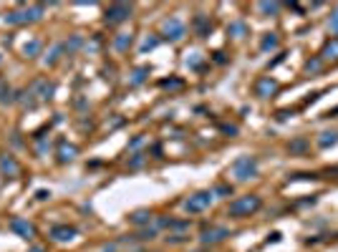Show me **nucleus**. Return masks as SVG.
<instances>
[{
  "label": "nucleus",
  "instance_id": "f257e3e1",
  "mask_svg": "<svg viewBox=\"0 0 338 252\" xmlns=\"http://www.w3.org/2000/svg\"><path fill=\"white\" fill-rule=\"evenodd\" d=\"M260 207H263V199H260L258 194H245V197H237L235 202H230L227 214L235 217V219H245V217L255 214Z\"/></svg>",
  "mask_w": 338,
  "mask_h": 252
},
{
  "label": "nucleus",
  "instance_id": "f03ea898",
  "mask_svg": "<svg viewBox=\"0 0 338 252\" xmlns=\"http://www.w3.org/2000/svg\"><path fill=\"white\" fill-rule=\"evenodd\" d=\"M258 169H260L258 159L250 156V154H242V156H237V159L232 161L230 174H232L237 182H247V179H255V177H258Z\"/></svg>",
  "mask_w": 338,
  "mask_h": 252
},
{
  "label": "nucleus",
  "instance_id": "7ed1b4c3",
  "mask_svg": "<svg viewBox=\"0 0 338 252\" xmlns=\"http://www.w3.org/2000/svg\"><path fill=\"white\" fill-rule=\"evenodd\" d=\"M43 11H46V6H43V3H38V6H28V8H18V11H11V13L6 16V23H8V26H26V23H36V21H41Z\"/></svg>",
  "mask_w": 338,
  "mask_h": 252
},
{
  "label": "nucleus",
  "instance_id": "20e7f679",
  "mask_svg": "<svg viewBox=\"0 0 338 252\" xmlns=\"http://www.w3.org/2000/svg\"><path fill=\"white\" fill-rule=\"evenodd\" d=\"M215 202V194L210 192V189H202V192H195V194H190L187 199H185V212L187 214H200V212H205V209H210V204Z\"/></svg>",
  "mask_w": 338,
  "mask_h": 252
},
{
  "label": "nucleus",
  "instance_id": "39448f33",
  "mask_svg": "<svg viewBox=\"0 0 338 252\" xmlns=\"http://www.w3.org/2000/svg\"><path fill=\"white\" fill-rule=\"evenodd\" d=\"M161 36H164V41H172V43L182 41V38L187 36V26H185V21L177 18V16L166 18L164 26H161Z\"/></svg>",
  "mask_w": 338,
  "mask_h": 252
},
{
  "label": "nucleus",
  "instance_id": "423d86ee",
  "mask_svg": "<svg viewBox=\"0 0 338 252\" xmlns=\"http://www.w3.org/2000/svg\"><path fill=\"white\" fill-rule=\"evenodd\" d=\"M131 13H134V8H131L129 3H114V6H109V8H106L104 21H106L109 26H119V23L129 21V18H131Z\"/></svg>",
  "mask_w": 338,
  "mask_h": 252
},
{
  "label": "nucleus",
  "instance_id": "0eeeda50",
  "mask_svg": "<svg viewBox=\"0 0 338 252\" xmlns=\"http://www.w3.org/2000/svg\"><path fill=\"white\" fill-rule=\"evenodd\" d=\"M230 234H232V232H230L227 227L212 224V227H205V229H202V234H200V242H202V247H207V244H217V242H225Z\"/></svg>",
  "mask_w": 338,
  "mask_h": 252
},
{
  "label": "nucleus",
  "instance_id": "6e6552de",
  "mask_svg": "<svg viewBox=\"0 0 338 252\" xmlns=\"http://www.w3.org/2000/svg\"><path fill=\"white\" fill-rule=\"evenodd\" d=\"M53 91H56V83L48 81V78H36V81L31 83V89H28V94L36 96L38 101H48V99L53 96Z\"/></svg>",
  "mask_w": 338,
  "mask_h": 252
},
{
  "label": "nucleus",
  "instance_id": "1a4fd4ad",
  "mask_svg": "<svg viewBox=\"0 0 338 252\" xmlns=\"http://www.w3.org/2000/svg\"><path fill=\"white\" fill-rule=\"evenodd\" d=\"M11 232H13V234H18L21 239H33V237L38 234L36 224H33V222H28V219H23V217L11 219Z\"/></svg>",
  "mask_w": 338,
  "mask_h": 252
},
{
  "label": "nucleus",
  "instance_id": "9d476101",
  "mask_svg": "<svg viewBox=\"0 0 338 252\" xmlns=\"http://www.w3.org/2000/svg\"><path fill=\"white\" fill-rule=\"evenodd\" d=\"M48 234H51L53 242H71V239H76L78 229L73 224H56V227H51Z\"/></svg>",
  "mask_w": 338,
  "mask_h": 252
},
{
  "label": "nucleus",
  "instance_id": "9b49d317",
  "mask_svg": "<svg viewBox=\"0 0 338 252\" xmlns=\"http://www.w3.org/2000/svg\"><path fill=\"white\" fill-rule=\"evenodd\" d=\"M275 91H278V81H275V78H270V76L258 78V83H255V96H258V99H268V96H273Z\"/></svg>",
  "mask_w": 338,
  "mask_h": 252
},
{
  "label": "nucleus",
  "instance_id": "f8f14e48",
  "mask_svg": "<svg viewBox=\"0 0 338 252\" xmlns=\"http://www.w3.org/2000/svg\"><path fill=\"white\" fill-rule=\"evenodd\" d=\"M159 227H164V229H175V232L185 234V232L192 227V222H190V219H169V217H161V219H156V229H159Z\"/></svg>",
  "mask_w": 338,
  "mask_h": 252
},
{
  "label": "nucleus",
  "instance_id": "ddd939ff",
  "mask_svg": "<svg viewBox=\"0 0 338 252\" xmlns=\"http://www.w3.org/2000/svg\"><path fill=\"white\" fill-rule=\"evenodd\" d=\"M0 174H3V177H18L21 174V166H18V161L11 156V154H3V156H0Z\"/></svg>",
  "mask_w": 338,
  "mask_h": 252
},
{
  "label": "nucleus",
  "instance_id": "4468645a",
  "mask_svg": "<svg viewBox=\"0 0 338 252\" xmlns=\"http://www.w3.org/2000/svg\"><path fill=\"white\" fill-rule=\"evenodd\" d=\"M56 154H58V161H61V164H68V161H73V159L78 156V146H76V144H68V141H61Z\"/></svg>",
  "mask_w": 338,
  "mask_h": 252
},
{
  "label": "nucleus",
  "instance_id": "2eb2a0df",
  "mask_svg": "<svg viewBox=\"0 0 338 252\" xmlns=\"http://www.w3.org/2000/svg\"><path fill=\"white\" fill-rule=\"evenodd\" d=\"M318 58H320L323 63H328V61H338V38H328V41L323 43Z\"/></svg>",
  "mask_w": 338,
  "mask_h": 252
},
{
  "label": "nucleus",
  "instance_id": "dca6fc26",
  "mask_svg": "<svg viewBox=\"0 0 338 252\" xmlns=\"http://www.w3.org/2000/svg\"><path fill=\"white\" fill-rule=\"evenodd\" d=\"M192 28H195V33H197L200 38H207V36H210V31H212V21H210L207 16L197 13V16H195V21H192Z\"/></svg>",
  "mask_w": 338,
  "mask_h": 252
},
{
  "label": "nucleus",
  "instance_id": "f3484780",
  "mask_svg": "<svg viewBox=\"0 0 338 252\" xmlns=\"http://www.w3.org/2000/svg\"><path fill=\"white\" fill-rule=\"evenodd\" d=\"M151 219H154V214H151L149 209H136V212L129 214V222H131L134 227H149Z\"/></svg>",
  "mask_w": 338,
  "mask_h": 252
},
{
  "label": "nucleus",
  "instance_id": "a211bd4d",
  "mask_svg": "<svg viewBox=\"0 0 338 252\" xmlns=\"http://www.w3.org/2000/svg\"><path fill=\"white\" fill-rule=\"evenodd\" d=\"M41 51H43L41 38H31V41L23 46V56H26V58H36V56H41Z\"/></svg>",
  "mask_w": 338,
  "mask_h": 252
},
{
  "label": "nucleus",
  "instance_id": "6ab92c4d",
  "mask_svg": "<svg viewBox=\"0 0 338 252\" xmlns=\"http://www.w3.org/2000/svg\"><path fill=\"white\" fill-rule=\"evenodd\" d=\"M63 51H66V48H63V43H53V46H51V51H48V56L43 58V63H46V66H56V63L61 61Z\"/></svg>",
  "mask_w": 338,
  "mask_h": 252
},
{
  "label": "nucleus",
  "instance_id": "aec40b11",
  "mask_svg": "<svg viewBox=\"0 0 338 252\" xmlns=\"http://www.w3.org/2000/svg\"><path fill=\"white\" fill-rule=\"evenodd\" d=\"M134 43V36L131 33H119L116 38H114V48L119 51V53H124V51H129V46Z\"/></svg>",
  "mask_w": 338,
  "mask_h": 252
},
{
  "label": "nucleus",
  "instance_id": "412c9836",
  "mask_svg": "<svg viewBox=\"0 0 338 252\" xmlns=\"http://www.w3.org/2000/svg\"><path fill=\"white\" fill-rule=\"evenodd\" d=\"M13 94H16V91L11 89V83H8L6 78H0V104H13V101H16Z\"/></svg>",
  "mask_w": 338,
  "mask_h": 252
},
{
  "label": "nucleus",
  "instance_id": "4be33fe9",
  "mask_svg": "<svg viewBox=\"0 0 338 252\" xmlns=\"http://www.w3.org/2000/svg\"><path fill=\"white\" fill-rule=\"evenodd\" d=\"M338 144V131H323L318 136V146L320 149H328V146H335Z\"/></svg>",
  "mask_w": 338,
  "mask_h": 252
},
{
  "label": "nucleus",
  "instance_id": "5701e85b",
  "mask_svg": "<svg viewBox=\"0 0 338 252\" xmlns=\"http://www.w3.org/2000/svg\"><path fill=\"white\" fill-rule=\"evenodd\" d=\"M227 33H230L232 38H245V36H247V26H245V21H235V23H230Z\"/></svg>",
  "mask_w": 338,
  "mask_h": 252
},
{
  "label": "nucleus",
  "instance_id": "b1692460",
  "mask_svg": "<svg viewBox=\"0 0 338 252\" xmlns=\"http://www.w3.org/2000/svg\"><path fill=\"white\" fill-rule=\"evenodd\" d=\"M275 48H278V36L275 33H265L263 41H260V51L268 53V51H275Z\"/></svg>",
  "mask_w": 338,
  "mask_h": 252
},
{
  "label": "nucleus",
  "instance_id": "393cba45",
  "mask_svg": "<svg viewBox=\"0 0 338 252\" xmlns=\"http://www.w3.org/2000/svg\"><path fill=\"white\" fill-rule=\"evenodd\" d=\"M146 76H149V66L134 68V73H131V86H141V83L146 81Z\"/></svg>",
  "mask_w": 338,
  "mask_h": 252
},
{
  "label": "nucleus",
  "instance_id": "a878e982",
  "mask_svg": "<svg viewBox=\"0 0 338 252\" xmlns=\"http://www.w3.org/2000/svg\"><path fill=\"white\" fill-rule=\"evenodd\" d=\"M308 146H310V144H308V139H303V136H300V139L290 141V146H288V149H290V154H305V151H308Z\"/></svg>",
  "mask_w": 338,
  "mask_h": 252
},
{
  "label": "nucleus",
  "instance_id": "bb28decb",
  "mask_svg": "<svg viewBox=\"0 0 338 252\" xmlns=\"http://www.w3.org/2000/svg\"><path fill=\"white\" fill-rule=\"evenodd\" d=\"M280 3H258V11L260 13H265V16H278L280 13Z\"/></svg>",
  "mask_w": 338,
  "mask_h": 252
},
{
  "label": "nucleus",
  "instance_id": "cd10ccee",
  "mask_svg": "<svg viewBox=\"0 0 338 252\" xmlns=\"http://www.w3.org/2000/svg\"><path fill=\"white\" fill-rule=\"evenodd\" d=\"M81 43H83V38H81V36H71V41H68V43H63V48H66L68 53H73V51H78V48H81Z\"/></svg>",
  "mask_w": 338,
  "mask_h": 252
},
{
  "label": "nucleus",
  "instance_id": "c85d7f7f",
  "mask_svg": "<svg viewBox=\"0 0 338 252\" xmlns=\"http://www.w3.org/2000/svg\"><path fill=\"white\" fill-rule=\"evenodd\" d=\"M320 68H323V61H320L318 56L310 58V61H305V71H308V73H318Z\"/></svg>",
  "mask_w": 338,
  "mask_h": 252
},
{
  "label": "nucleus",
  "instance_id": "c756f323",
  "mask_svg": "<svg viewBox=\"0 0 338 252\" xmlns=\"http://www.w3.org/2000/svg\"><path fill=\"white\" fill-rule=\"evenodd\" d=\"M212 194H215V197H232V187H230V184H217V187L212 189Z\"/></svg>",
  "mask_w": 338,
  "mask_h": 252
},
{
  "label": "nucleus",
  "instance_id": "7c9ffc66",
  "mask_svg": "<svg viewBox=\"0 0 338 252\" xmlns=\"http://www.w3.org/2000/svg\"><path fill=\"white\" fill-rule=\"evenodd\" d=\"M328 31L333 33V38H338V8H335L333 16L328 18Z\"/></svg>",
  "mask_w": 338,
  "mask_h": 252
},
{
  "label": "nucleus",
  "instance_id": "2f4dec72",
  "mask_svg": "<svg viewBox=\"0 0 338 252\" xmlns=\"http://www.w3.org/2000/svg\"><path fill=\"white\" fill-rule=\"evenodd\" d=\"M154 237H156V227H144L136 234V239H154Z\"/></svg>",
  "mask_w": 338,
  "mask_h": 252
},
{
  "label": "nucleus",
  "instance_id": "473e14b6",
  "mask_svg": "<svg viewBox=\"0 0 338 252\" xmlns=\"http://www.w3.org/2000/svg\"><path fill=\"white\" fill-rule=\"evenodd\" d=\"M156 46H159V38H154V36H151V38H146V41L141 43V53H146V51H154Z\"/></svg>",
  "mask_w": 338,
  "mask_h": 252
},
{
  "label": "nucleus",
  "instance_id": "72a5a7b5",
  "mask_svg": "<svg viewBox=\"0 0 338 252\" xmlns=\"http://www.w3.org/2000/svg\"><path fill=\"white\" fill-rule=\"evenodd\" d=\"M159 86L161 89H182V81L180 78H169V81H161Z\"/></svg>",
  "mask_w": 338,
  "mask_h": 252
},
{
  "label": "nucleus",
  "instance_id": "f704fd0d",
  "mask_svg": "<svg viewBox=\"0 0 338 252\" xmlns=\"http://www.w3.org/2000/svg\"><path fill=\"white\" fill-rule=\"evenodd\" d=\"M185 239H187V234H180V232H175V234H169V237H166V242H169V244H182Z\"/></svg>",
  "mask_w": 338,
  "mask_h": 252
},
{
  "label": "nucleus",
  "instance_id": "c9c22d12",
  "mask_svg": "<svg viewBox=\"0 0 338 252\" xmlns=\"http://www.w3.org/2000/svg\"><path fill=\"white\" fill-rule=\"evenodd\" d=\"M144 161H146V156H144V154H134V159L129 161V166H131V169H139Z\"/></svg>",
  "mask_w": 338,
  "mask_h": 252
},
{
  "label": "nucleus",
  "instance_id": "e433bc0d",
  "mask_svg": "<svg viewBox=\"0 0 338 252\" xmlns=\"http://www.w3.org/2000/svg\"><path fill=\"white\" fill-rule=\"evenodd\" d=\"M48 149H51V144H48V141H38V144H36V154H38V156L48 154Z\"/></svg>",
  "mask_w": 338,
  "mask_h": 252
},
{
  "label": "nucleus",
  "instance_id": "4c0bfd02",
  "mask_svg": "<svg viewBox=\"0 0 338 252\" xmlns=\"http://www.w3.org/2000/svg\"><path fill=\"white\" fill-rule=\"evenodd\" d=\"M200 63H202L200 53H192V58H187V66H192V68H200Z\"/></svg>",
  "mask_w": 338,
  "mask_h": 252
},
{
  "label": "nucleus",
  "instance_id": "58836bf2",
  "mask_svg": "<svg viewBox=\"0 0 338 252\" xmlns=\"http://www.w3.org/2000/svg\"><path fill=\"white\" fill-rule=\"evenodd\" d=\"M220 129H222V134H232V136L237 134V126H235V124H222Z\"/></svg>",
  "mask_w": 338,
  "mask_h": 252
},
{
  "label": "nucleus",
  "instance_id": "ea45409f",
  "mask_svg": "<svg viewBox=\"0 0 338 252\" xmlns=\"http://www.w3.org/2000/svg\"><path fill=\"white\" fill-rule=\"evenodd\" d=\"M225 61H227V58H225V53H222V51H217V53H215V63H225Z\"/></svg>",
  "mask_w": 338,
  "mask_h": 252
},
{
  "label": "nucleus",
  "instance_id": "a19ab883",
  "mask_svg": "<svg viewBox=\"0 0 338 252\" xmlns=\"http://www.w3.org/2000/svg\"><path fill=\"white\" fill-rule=\"evenodd\" d=\"M141 144H144V139H141V136H136V139L131 141V149H136V146H141Z\"/></svg>",
  "mask_w": 338,
  "mask_h": 252
},
{
  "label": "nucleus",
  "instance_id": "79ce46f5",
  "mask_svg": "<svg viewBox=\"0 0 338 252\" xmlns=\"http://www.w3.org/2000/svg\"><path fill=\"white\" fill-rule=\"evenodd\" d=\"M28 252H46V247H43V244H36V247H31Z\"/></svg>",
  "mask_w": 338,
  "mask_h": 252
},
{
  "label": "nucleus",
  "instance_id": "37998d69",
  "mask_svg": "<svg viewBox=\"0 0 338 252\" xmlns=\"http://www.w3.org/2000/svg\"><path fill=\"white\" fill-rule=\"evenodd\" d=\"M101 252H116V244H106V247H104Z\"/></svg>",
  "mask_w": 338,
  "mask_h": 252
},
{
  "label": "nucleus",
  "instance_id": "c03bdc74",
  "mask_svg": "<svg viewBox=\"0 0 338 252\" xmlns=\"http://www.w3.org/2000/svg\"><path fill=\"white\" fill-rule=\"evenodd\" d=\"M192 252H207V249H205V247H202V249H192Z\"/></svg>",
  "mask_w": 338,
  "mask_h": 252
}]
</instances>
